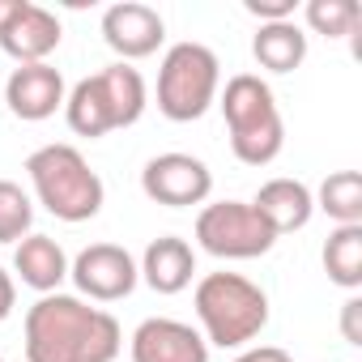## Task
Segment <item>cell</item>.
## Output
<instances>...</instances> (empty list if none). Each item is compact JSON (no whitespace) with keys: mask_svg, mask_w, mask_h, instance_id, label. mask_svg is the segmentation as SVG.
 I'll use <instances>...</instances> for the list:
<instances>
[{"mask_svg":"<svg viewBox=\"0 0 362 362\" xmlns=\"http://www.w3.org/2000/svg\"><path fill=\"white\" fill-rule=\"evenodd\" d=\"M222 90V64L205 43H175L158 69V111L175 124L201 119Z\"/></svg>","mask_w":362,"mask_h":362,"instance_id":"8992f818","label":"cell"},{"mask_svg":"<svg viewBox=\"0 0 362 362\" xmlns=\"http://www.w3.org/2000/svg\"><path fill=\"white\" fill-rule=\"evenodd\" d=\"M13 273L22 277V286L39 294H56L60 281L69 277V256L52 235H26L13 252Z\"/></svg>","mask_w":362,"mask_h":362,"instance_id":"2e32d148","label":"cell"},{"mask_svg":"<svg viewBox=\"0 0 362 362\" xmlns=\"http://www.w3.org/2000/svg\"><path fill=\"white\" fill-rule=\"evenodd\" d=\"M201 337L218 349H247L269 324V294L243 273H205L192 294Z\"/></svg>","mask_w":362,"mask_h":362,"instance_id":"7a4b0ae2","label":"cell"},{"mask_svg":"<svg viewBox=\"0 0 362 362\" xmlns=\"http://www.w3.org/2000/svg\"><path fill=\"white\" fill-rule=\"evenodd\" d=\"M141 192L153 205H166V209L205 205L209 192H214V170L197 153L170 149V153H158V158L145 162V170H141Z\"/></svg>","mask_w":362,"mask_h":362,"instance_id":"ba28073f","label":"cell"},{"mask_svg":"<svg viewBox=\"0 0 362 362\" xmlns=\"http://www.w3.org/2000/svg\"><path fill=\"white\" fill-rule=\"evenodd\" d=\"M197 243L218 260H256L273 252L277 235L247 201H214L197 214Z\"/></svg>","mask_w":362,"mask_h":362,"instance_id":"52a82bcc","label":"cell"},{"mask_svg":"<svg viewBox=\"0 0 362 362\" xmlns=\"http://www.w3.org/2000/svg\"><path fill=\"white\" fill-rule=\"evenodd\" d=\"M235 362H290V354L281 345H247Z\"/></svg>","mask_w":362,"mask_h":362,"instance_id":"cb8c5ba5","label":"cell"},{"mask_svg":"<svg viewBox=\"0 0 362 362\" xmlns=\"http://www.w3.org/2000/svg\"><path fill=\"white\" fill-rule=\"evenodd\" d=\"M69 90H64V77L60 69L52 64H18L5 81V103L18 119L26 124H39V119H52L60 107H64Z\"/></svg>","mask_w":362,"mask_h":362,"instance_id":"7c38bea8","label":"cell"},{"mask_svg":"<svg viewBox=\"0 0 362 362\" xmlns=\"http://www.w3.org/2000/svg\"><path fill=\"white\" fill-rule=\"evenodd\" d=\"M60 18L43 5H35V0H26V5L18 9V18L0 30V52L13 56L18 64H47V56L60 47Z\"/></svg>","mask_w":362,"mask_h":362,"instance_id":"4fadbf2b","label":"cell"},{"mask_svg":"<svg viewBox=\"0 0 362 362\" xmlns=\"http://www.w3.org/2000/svg\"><path fill=\"white\" fill-rule=\"evenodd\" d=\"M136 273L145 277V286L153 294H179V290H188L192 286V273H197V252L188 239H179V235H162L145 247Z\"/></svg>","mask_w":362,"mask_h":362,"instance_id":"9a60e30c","label":"cell"},{"mask_svg":"<svg viewBox=\"0 0 362 362\" xmlns=\"http://www.w3.org/2000/svg\"><path fill=\"white\" fill-rule=\"evenodd\" d=\"M26 175H30V188L39 197V205L60 218V222H90L98 218L103 201H107V188L98 170L86 162V153L77 145H43L26 158Z\"/></svg>","mask_w":362,"mask_h":362,"instance_id":"3957f363","label":"cell"},{"mask_svg":"<svg viewBox=\"0 0 362 362\" xmlns=\"http://www.w3.org/2000/svg\"><path fill=\"white\" fill-rule=\"evenodd\" d=\"M341 337L349 345H362V298L358 294L345 298V307H341Z\"/></svg>","mask_w":362,"mask_h":362,"instance_id":"603a6c76","label":"cell"},{"mask_svg":"<svg viewBox=\"0 0 362 362\" xmlns=\"http://www.w3.org/2000/svg\"><path fill=\"white\" fill-rule=\"evenodd\" d=\"M264 222H269V230L281 239V235H294V230H303L307 222H311V214H315V197H311V188L303 184V179H269V184H260V192L247 201Z\"/></svg>","mask_w":362,"mask_h":362,"instance_id":"5bb4252c","label":"cell"},{"mask_svg":"<svg viewBox=\"0 0 362 362\" xmlns=\"http://www.w3.org/2000/svg\"><path fill=\"white\" fill-rule=\"evenodd\" d=\"M218 107L226 115L230 149L243 166H269L286 145V124L277 111V98L264 77L235 73L226 90H218Z\"/></svg>","mask_w":362,"mask_h":362,"instance_id":"277c9868","label":"cell"},{"mask_svg":"<svg viewBox=\"0 0 362 362\" xmlns=\"http://www.w3.org/2000/svg\"><path fill=\"white\" fill-rule=\"evenodd\" d=\"M13 303H18V286H13V277L5 269H0V320L13 315Z\"/></svg>","mask_w":362,"mask_h":362,"instance_id":"d4e9b609","label":"cell"},{"mask_svg":"<svg viewBox=\"0 0 362 362\" xmlns=\"http://www.w3.org/2000/svg\"><path fill=\"white\" fill-rule=\"evenodd\" d=\"M0 362H5V358H0Z\"/></svg>","mask_w":362,"mask_h":362,"instance_id":"4316f807","label":"cell"},{"mask_svg":"<svg viewBox=\"0 0 362 362\" xmlns=\"http://www.w3.org/2000/svg\"><path fill=\"white\" fill-rule=\"evenodd\" d=\"M315 209H324L337 226H362V175L358 170H332L320 184Z\"/></svg>","mask_w":362,"mask_h":362,"instance_id":"d6986e66","label":"cell"},{"mask_svg":"<svg viewBox=\"0 0 362 362\" xmlns=\"http://www.w3.org/2000/svg\"><path fill=\"white\" fill-rule=\"evenodd\" d=\"M128 354H132V362H209V341L201 337V328H192L184 320L153 315V320L136 324Z\"/></svg>","mask_w":362,"mask_h":362,"instance_id":"8fae6325","label":"cell"},{"mask_svg":"<svg viewBox=\"0 0 362 362\" xmlns=\"http://www.w3.org/2000/svg\"><path fill=\"white\" fill-rule=\"evenodd\" d=\"M307 26L324 39H349L362 26V9L354 0H307Z\"/></svg>","mask_w":362,"mask_h":362,"instance_id":"ffe728a7","label":"cell"},{"mask_svg":"<svg viewBox=\"0 0 362 362\" xmlns=\"http://www.w3.org/2000/svg\"><path fill=\"white\" fill-rule=\"evenodd\" d=\"M124 328L77 294H43L26 311V362H115Z\"/></svg>","mask_w":362,"mask_h":362,"instance_id":"6da1fadb","label":"cell"},{"mask_svg":"<svg viewBox=\"0 0 362 362\" xmlns=\"http://www.w3.org/2000/svg\"><path fill=\"white\" fill-rule=\"evenodd\" d=\"M35 226V205L22 192V184L0 179V243H22Z\"/></svg>","mask_w":362,"mask_h":362,"instance_id":"44dd1931","label":"cell"},{"mask_svg":"<svg viewBox=\"0 0 362 362\" xmlns=\"http://www.w3.org/2000/svg\"><path fill=\"white\" fill-rule=\"evenodd\" d=\"M26 5V0H0V30H5L13 18H18V9Z\"/></svg>","mask_w":362,"mask_h":362,"instance_id":"484cf974","label":"cell"},{"mask_svg":"<svg viewBox=\"0 0 362 362\" xmlns=\"http://www.w3.org/2000/svg\"><path fill=\"white\" fill-rule=\"evenodd\" d=\"M166 39V22L153 5H141V0H119L103 13V43L119 56V64L128 60H145L162 47Z\"/></svg>","mask_w":362,"mask_h":362,"instance_id":"30bf717a","label":"cell"},{"mask_svg":"<svg viewBox=\"0 0 362 362\" xmlns=\"http://www.w3.org/2000/svg\"><path fill=\"white\" fill-rule=\"evenodd\" d=\"M243 9L260 18V26H269V22H294L298 0H243Z\"/></svg>","mask_w":362,"mask_h":362,"instance_id":"7402d4cb","label":"cell"},{"mask_svg":"<svg viewBox=\"0 0 362 362\" xmlns=\"http://www.w3.org/2000/svg\"><path fill=\"white\" fill-rule=\"evenodd\" d=\"M252 56L269 73H294L307 60V35L298 30V22H269L256 30Z\"/></svg>","mask_w":362,"mask_h":362,"instance_id":"e0dca14e","label":"cell"},{"mask_svg":"<svg viewBox=\"0 0 362 362\" xmlns=\"http://www.w3.org/2000/svg\"><path fill=\"white\" fill-rule=\"evenodd\" d=\"M145 77L132 64H107L103 73L77 81L64 98V119L77 136H107L115 128H132L145 115Z\"/></svg>","mask_w":362,"mask_h":362,"instance_id":"5b68a950","label":"cell"},{"mask_svg":"<svg viewBox=\"0 0 362 362\" xmlns=\"http://www.w3.org/2000/svg\"><path fill=\"white\" fill-rule=\"evenodd\" d=\"M69 277L77 281V290L94 303H119L136 290L141 273L136 260L128 256V247L119 243H90L86 252H77V260L69 264Z\"/></svg>","mask_w":362,"mask_h":362,"instance_id":"9c48e42d","label":"cell"},{"mask_svg":"<svg viewBox=\"0 0 362 362\" xmlns=\"http://www.w3.org/2000/svg\"><path fill=\"white\" fill-rule=\"evenodd\" d=\"M324 273L341 290L362 286V226H337L324 243Z\"/></svg>","mask_w":362,"mask_h":362,"instance_id":"ac0fdd59","label":"cell"}]
</instances>
